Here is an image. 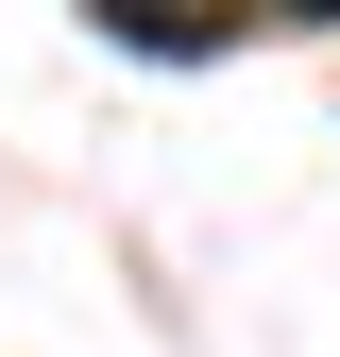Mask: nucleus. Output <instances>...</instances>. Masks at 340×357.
<instances>
[{
    "label": "nucleus",
    "mask_w": 340,
    "mask_h": 357,
    "mask_svg": "<svg viewBox=\"0 0 340 357\" xmlns=\"http://www.w3.org/2000/svg\"><path fill=\"white\" fill-rule=\"evenodd\" d=\"M289 17H340V0H289Z\"/></svg>",
    "instance_id": "1"
}]
</instances>
